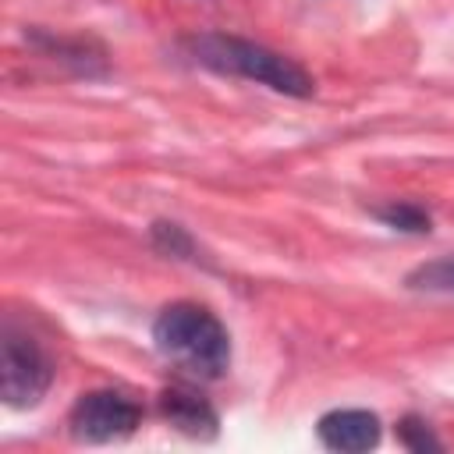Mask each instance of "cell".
<instances>
[{
    "label": "cell",
    "mask_w": 454,
    "mask_h": 454,
    "mask_svg": "<svg viewBox=\"0 0 454 454\" xmlns=\"http://www.w3.org/2000/svg\"><path fill=\"white\" fill-rule=\"evenodd\" d=\"M153 344L167 362L202 380H216L231 365L227 326L206 305L195 301L167 305L153 323Z\"/></svg>",
    "instance_id": "obj_1"
},
{
    "label": "cell",
    "mask_w": 454,
    "mask_h": 454,
    "mask_svg": "<svg viewBox=\"0 0 454 454\" xmlns=\"http://www.w3.org/2000/svg\"><path fill=\"white\" fill-rule=\"evenodd\" d=\"M188 50H192V57L199 64H206L213 71H223V74H238V78L259 82V85H266L273 92L298 96V99L316 92V82L301 64H294L291 57H284V53L262 46V43L223 35V32H206V35L188 39Z\"/></svg>",
    "instance_id": "obj_2"
},
{
    "label": "cell",
    "mask_w": 454,
    "mask_h": 454,
    "mask_svg": "<svg viewBox=\"0 0 454 454\" xmlns=\"http://www.w3.org/2000/svg\"><path fill=\"white\" fill-rule=\"evenodd\" d=\"M53 383V362L46 351L14 326L4 330L0 344V390L11 408H32L43 401V394Z\"/></svg>",
    "instance_id": "obj_3"
},
{
    "label": "cell",
    "mask_w": 454,
    "mask_h": 454,
    "mask_svg": "<svg viewBox=\"0 0 454 454\" xmlns=\"http://www.w3.org/2000/svg\"><path fill=\"white\" fill-rule=\"evenodd\" d=\"M142 422V408L121 390H89L71 408V433L89 443L131 436Z\"/></svg>",
    "instance_id": "obj_4"
},
{
    "label": "cell",
    "mask_w": 454,
    "mask_h": 454,
    "mask_svg": "<svg viewBox=\"0 0 454 454\" xmlns=\"http://www.w3.org/2000/svg\"><path fill=\"white\" fill-rule=\"evenodd\" d=\"M319 440L340 454H362L380 443V419L365 408H333L316 422Z\"/></svg>",
    "instance_id": "obj_5"
},
{
    "label": "cell",
    "mask_w": 454,
    "mask_h": 454,
    "mask_svg": "<svg viewBox=\"0 0 454 454\" xmlns=\"http://www.w3.org/2000/svg\"><path fill=\"white\" fill-rule=\"evenodd\" d=\"M163 411H167V419H170L174 426H181V429L192 433V436L213 433V426H216L213 408H209L202 397L188 394V390H167V394H163Z\"/></svg>",
    "instance_id": "obj_6"
},
{
    "label": "cell",
    "mask_w": 454,
    "mask_h": 454,
    "mask_svg": "<svg viewBox=\"0 0 454 454\" xmlns=\"http://www.w3.org/2000/svg\"><path fill=\"white\" fill-rule=\"evenodd\" d=\"M411 291H433V294H454V255L422 262L408 273Z\"/></svg>",
    "instance_id": "obj_7"
},
{
    "label": "cell",
    "mask_w": 454,
    "mask_h": 454,
    "mask_svg": "<svg viewBox=\"0 0 454 454\" xmlns=\"http://www.w3.org/2000/svg\"><path fill=\"white\" fill-rule=\"evenodd\" d=\"M376 216H380L387 227H394V231H411V234L429 231V213L419 209L415 202H394V206H383V209H376Z\"/></svg>",
    "instance_id": "obj_8"
},
{
    "label": "cell",
    "mask_w": 454,
    "mask_h": 454,
    "mask_svg": "<svg viewBox=\"0 0 454 454\" xmlns=\"http://www.w3.org/2000/svg\"><path fill=\"white\" fill-rule=\"evenodd\" d=\"M397 436H401V443H404L408 450H440V440L433 436V429H429L422 419H415V415H408V419L397 426Z\"/></svg>",
    "instance_id": "obj_9"
},
{
    "label": "cell",
    "mask_w": 454,
    "mask_h": 454,
    "mask_svg": "<svg viewBox=\"0 0 454 454\" xmlns=\"http://www.w3.org/2000/svg\"><path fill=\"white\" fill-rule=\"evenodd\" d=\"M153 238H156V245H160L163 252H170V255L192 252V241H188V234H184L177 223H156V227H153Z\"/></svg>",
    "instance_id": "obj_10"
}]
</instances>
